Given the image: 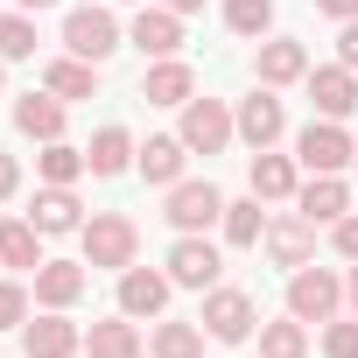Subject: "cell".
Here are the masks:
<instances>
[{
	"mask_svg": "<svg viewBox=\"0 0 358 358\" xmlns=\"http://www.w3.org/2000/svg\"><path fill=\"white\" fill-rule=\"evenodd\" d=\"M134 253H141V225L127 218V211H99L92 225H85V267H134Z\"/></svg>",
	"mask_w": 358,
	"mask_h": 358,
	"instance_id": "obj_1",
	"label": "cell"
},
{
	"mask_svg": "<svg viewBox=\"0 0 358 358\" xmlns=\"http://www.w3.org/2000/svg\"><path fill=\"white\" fill-rule=\"evenodd\" d=\"M337 302H344V281H337V274H323V267H295V274H288V316L330 323Z\"/></svg>",
	"mask_w": 358,
	"mask_h": 358,
	"instance_id": "obj_2",
	"label": "cell"
},
{
	"mask_svg": "<svg viewBox=\"0 0 358 358\" xmlns=\"http://www.w3.org/2000/svg\"><path fill=\"white\" fill-rule=\"evenodd\" d=\"M64 43H71V57L106 64V57L120 50V22H113L106 8H71V15H64Z\"/></svg>",
	"mask_w": 358,
	"mask_h": 358,
	"instance_id": "obj_3",
	"label": "cell"
},
{
	"mask_svg": "<svg viewBox=\"0 0 358 358\" xmlns=\"http://www.w3.org/2000/svg\"><path fill=\"white\" fill-rule=\"evenodd\" d=\"M197 323H204V337H218V344H246V337H253V295H246V288H211Z\"/></svg>",
	"mask_w": 358,
	"mask_h": 358,
	"instance_id": "obj_4",
	"label": "cell"
},
{
	"mask_svg": "<svg viewBox=\"0 0 358 358\" xmlns=\"http://www.w3.org/2000/svg\"><path fill=\"white\" fill-rule=\"evenodd\" d=\"M295 155H302V169H309V176H337L344 162H358V148L344 141V127H337V120H309V127H302V141H295Z\"/></svg>",
	"mask_w": 358,
	"mask_h": 358,
	"instance_id": "obj_5",
	"label": "cell"
},
{
	"mask_svg": "<svg viewBox=\"0 0 358 358\" xmlns=\"http://www.w3.org/2000/svg\"><path fill=\"white\" fill-rule=\"evenodd\" d=\"M218 274H225V260H218V246H211V239L183 232V239L169 246V281H176V288H211Z\"/></svg>",
	"mask_w": 358,
	"mask_h": 358,
	"instance_id": "obj_6",
	"label": "cell"
},
{
	"mask_svg": "<svg viewBox=\"0 0 358 358\" xmlns=\"http://www.w3.org/2000/svg\"><path fill=\"white\" fill-rule=\"evenodd\" d=\"M232 127H239V120H232L218 99H190V106H183V148H190V155H218V148L232 141Z\"/></svg>",
	"mask_w": 358,
	"mask_h": 358,
	"instance_id": "obj_7",
	"label": "cell"
},
{
	"mask_svg": "<svg viewBox=\"0 0 358 358\" xmlns=\"http://www.w3.org/2000/svg\"><path fill=\"white\" fill-rule=\"evenodd\" d=\"M225 218V197L211 190V183H176L169 190V225L176 232H204V225H218Z\"/></svg>",
	"mask_w": 358,
	"mask_h": 358,
	"instance_id": "obj_8",
	"label": "cell"
},
{
	"mask_svg": "<svg viewBox=\"0 0 358 358\" xmlns=\"http://www.w3.org/2000/svg\"><path fill=\"white\" fill-rule=\"evenodd\" d=\"M127 43L141 57H176V50H183V15H176V8H141Z\"/></svg>",
	"mask_w": 358,
	"mask_h": 358,
	"instance_id": "obj_9",
	"label": "cell"
},
{
	"mask_svg": "<svg viewBox=\"0 0 358 358\" xmlns=\"http://www.w3.org/2000/svg\"><path fill=\"white\" fill-rule=\"evenodd\" d=\"M85 288H92L85 260H43V267H36V302H43V309H71Z\"/></svg>",
	"mask_w": 358,
	"mask_h": 358,
	"instance_id": "obj_10",
	"label": "cell"
},
{
	"mask_svg": "<svg viewBox=\"0 0 358 358\" xmlns=\"http://www.w3.org/2000/svg\"><path fill=\"white\" fill-rule=\"evenodd\" d=\"M141 99L148 106H190L197 99V71L176 64V57H155V71L141 78Z\"/></svg>",
	"mask_w": 358,
	"mask_h": 358,
	"instance_id": "obj_11",
	"label": "cell"
},
{
	"mask_svg": "<svg viewBox=\"0 0 358 358\" xmlns=\"http://www.w3.org/2000/svg\"><path fill=\"white\" fill-rule=\"evenodd\" d=\"M267 253H274V267H309V253H316V225L309 218H274L267 225Z\"/></svg>",
	"mask_w": 358,
	"mask_h": 358,
	"instance_id": "obj_12",
	"label": "cell"
},
{
	"mask_svg": "<svg viewBox=\"0 0 358 358\" xmlns=\"http://www.w3.org/2000/svg\"><path fill=\"white\" fill-rule=\"evenodd\" d=\"M169 274H155V267H127L120 274V309L127 316H162V302H169Z\"/></svg>",
	"mask_w": 358,
	"mask_h": 358,
	"instance_id": "obj_13",
	"label": "cell"
},
{
	"mask_svg": "<svg viewBox=\"0 0 358 358\" xmlns=\"http://www.w3.org/2000/svg\"><path fill=\"white\" fill-rule=\"evenodd\" d=\"M78 344H85V330L64 323V316H36V323H22V351H29V358H71Z\"/></svg>",
	"mask_w": 358,
	"mask_h": 358,
	"instance_id": "obj_14",
	"label": "cell"
},
{
	"mask_svg": "<svg viewBox=\"0 0 358 358\" xmlns=\"http://www.w3.org/2000/svg\"><path fill=\"white\" fill-rule=\"evenodd\" d=\"M183 162H190V148H183V134H155L141 155H134V169L148 176V183H169L176 190V176H183Z\"/></svg>",
	"mask_w": 358,
	"mask_h": 358,
	"instance_id": "obj_15",
	"label": "cell"
},
{
	"mask_svg": "<svg viewBox=\"0 0 358 358\" xmlns=\"http://www.w3.org/2000/svg\"><path fill=\"white\" fill-rule=\"evenodd\" d=\"M309 106H316L323 120H344V113L358 106V85H351V71H344V64H330V71H309Z\"/></svg>",
	"mask_w": 358,
	"mask_h": 358,
	"instance_id": "obj_16",
	"label": "cell"
},
{
	"mask_svg": "<svg viewBox=\"0 0 358 358\" xmlns=\"http://www.w3.org/2000/svg\"><path fill=\"white\" fill-rule=\"evenodd\" d=\"M281 127H288V120H281V99H274V85H260V92L239 106V134H246L253 148H274Z\"/></svg>",
	"mask_w": 358,
	"mask_h": 358,
	"instance_id": "obj_17",
	"label": "cell"
},
{
	"mask_svg": "<svg viewBox=\"0 0 358 358\" xmlns=\"http://www.w3.org/2000/svg\"><path fill=\"white\" fill-rule=\"evenodd\" d=\"M15 127H22L29 141H64V99H57V92H29V99L15 106Z\"/></svg>",
	"mask_w": 358,
	"mask_h": 358,
	"instance_id": "obj_18",
	"label": "cell"
},
{
	"mask_svg": "<svg viewBox=\"0 0 358 358\" xmlns=\"http://www.w3.org/2000/svg\"><path fill=\"white\" fill-rule=\"evenodd\" d=\"M29 225H36V232H85L71 183H50V190H36V218H29Z\"/></svg>",
	"mask_w": 358,
	"mask_h": 358,
	"instance_id": "obj_19",
	"label": "cell"
},
{
	"mask_svg": "<svg viewBox=\"0 0 358 358\" xmlns=\"http://www.w3.org/2000/svg\"><path fill=\"white\" fill-rule=\"evenodd\" d=\"M295 78H309V57H302V43H288V36L260 43V85H295Z\"/></svg>",
	"mask_w": 358,
	"mask_h": 358,
	"instance_id": "obj_20",
	"label": "cell"
},
{
	"mask_svg": "<svg viewBox=\"0 0 358 358\" xmlns=\"http://www.w3.org/2000/svg\"><path fill=\"white\" fill-rule=\"evenodd\" d=\"M134 155H141V148L127 141V127H99V134H92V148H85V169H92V176H120Z\"/></svg>",
	"mask_w": 358,
	"mask_h": 358,
	"instance_id": "obj_21",
	"label": "cell"
},
{
	"mask_svg": "<svg viewBox=\"0 0 358 358\" xmlns=\"http://www.w3.org/2000/svg\"><path fill=\"white\" fill-rule=\"evenodd\" d=\"M85 344H92V358H141V330L127 323V309H120L113 323H92Z\"/></svg>",
	"mask_w": 358,
	"mask_h": 358,
	"instance_id": "obj_22",
	"label": "cell"
},
{
	"mask_svg": "<svg viewBox=\"0 0 358 358\" xmlns=\"http://www.w3.org/2000/svg\"><path fill=\"white\" fill-rule=\"evenodd\" d=\"M0 260H8V267H43V232L29 225V218H8V225H0Z\"/></svg>",
	"mask_w": 358,
	"mask_h": 358,
	"instance_id": "obj_23",
	"label": "cell"
},
{
	"mask_svg": "<svg viewBox=\"0 0 358 358\" xmlns=\"http://www.w3.org/2000/svg\"><path fill=\"white\" fill-rule=\"evenodd\" d=\"M43 85H50L57 99H92V92H99V64L64 57V64H50V71H43Z\"/></svg>",
	"mask_w": 358,
	"mask_h": 358,
	"instance_id": "obj_24",
	"label": "cell"
},
{
	"mask_svg": "<svg viewBox=\"0 0 358 358\" xmlns=\"http://www.w3.org/2000/svg\"><path fill=\"white\" fill-rule=\"evenodd\" d=\"M295 204H302L309 225H337V218H344V183H337V176H316V183H309Z\"/></svg>",
	"mask_w": 358,
	"mask_h": 358,
	"instance_id": "obj_25",
	"label": "cell"
},
{
	"mask_svg": "<svg viewBox=\"0 0 358 358\" xmlns=\"http://www.w3.org/2000/svg\"><path fill=\"white\" fill-rule=\"evenodd\" d=\"M253 197H295V162L288 155H253Z\"/></svg>",
	"mask_w": 358,
	"mask_h": 358,
	"instance_id": "obj_26",
	"label": "cell"
},
{
	"mask_svg": "<svg viewBox=\"0 0 358 358\" xmlns=\"http://www.w3.org/2000/svg\"><path fill=\"white\" fill-rule=\"evenodd\" d=\"M155 358H204V323H155Z\"/></svg>",
	"mask_w": 358,
	"mask_h": 358,
	"instance_id": "obj_27",
	"label": "cell"
},
{
	"mask_svg": "<svg viewBox=\"0 0 358 358\" xmlns=\"http://www.w3.org/2000/svg\"><path fill=\"white\" fill-rule=\"evenodd\" d=\"M260 358H309V330H302V316H288V323H260Z\"/></svg>",
	"mask_w": 358,
	"mask_h": 358,
	"instance_id": "obj_28",
	"label": "cell"
},
{
	"mask_svg": "<svg viewBox=\"0 0 358 358\" xmlns=\"http://www.w3.org/2000/svg\"><path fill=\"white\" fill-rule=\"evenodd\" d=\"M225 239H232V246H260V239H267L260 197H246V204H225Z\"/></svg>",
	"mask_w": 358,
	"mask_h": 358,
	"instance_id": "obj_29",
	"label": "cell"
},
{
	"mask_svg": "<svg viewBox=\"0 0 358 358\" xmlns=\"http://www.w3.org/2000/svg\"><path fill=\"white\" fill-rule=\"evenodd\" d=\"M225 29L232 36H267L274 29V0H225Z\"/></svg>",
	"mask_w": 358,
	"mask_h": 358,
	"instance_id": "obj_30",
	"label": "cell"
},
{
	"mask_svg": "<svg viewBox=\"0 0 358 358\" xmlns=\"http://www.w3.org/2000/svg\"><path fill=\"white\" fill-rule=\"evenodd\" d=\"M36 169H43V183H78V176H85V155H78V148H64V141H43Z\"/></svg>",
	"mask_w": 358,
	"mask_h": 358,
	"instance_id": "obj_31",
	"label": "cell"
},
{
	"mask_svg": "<svg viewBox=\"0 0 358 358\" xmlns=\"http://www.w3.org/2000/svg\"><path fill=\"white\" fill-rule=\"evenodd\" d=\"M0 57H8V64L36 57V22H29V15H8V22H0Z\"/></svg>",
	"mask_w": 358,
	"mask_h": 358,
	"instance_id": "obj_32",
	"label": "cell"
},
{
	"mask_svg": "<svg viewBox=\"0 0 358 358\" xmlns=\"http://www.w3.org/2000/svg\"><path fill=\"white\" fill-rule=\"evenodd\" d=\"M323 358H358V316H351V323H330V330H323Z\"/></svg>",
	"mask_w": 358,
	"mask_h": 358,
	"instance_id": "obj_33",
	"label": "cell"
},
{
	"mask_svg": "<svg viewBox=\"0 0 358 358\" xmlns=\"http://www.w3.org/2000/svg\"><path fill=\"white\" fill-rule=\"evenodd\" d=\"M22 316H29V288L0 281V330H22Z\"/></svg>",
	"mask_w": 358,
	"mask_h": 358,
	"instance_id": "obj_34",
	"label": "cell"
},
{
	"mask_svg": "<svg viewBox=\"0 0 358 358\" xmlns=\"http://www.w3.org/2000/svg\"><path fill=\"white\" fill-rule=\"evenodd\" d=\"M337 253H344V260H358V211H344V218H337Z\"/></svg>",
	"mask_w": 358,
	"mask_h": 358,
	"instance_id": "obj_35",
	"label": "cell"
},
{
	"mask_svg": "<svg viewBox=\"0 0 358 358\" xmlns=\"http://www.w3.org/2000/svg\"><path fill=\"white\" fill-rule=\"evenodd\" d=\"M337 64H344V71H358V15H351V22H344V36H337Z\"/></svg>",
	"mask_w": 358,
	"mask_h": 358,
	"instance_id": "obj_36",
	"label": "cell"
},
{
	"mask_svg": "<svg viewBox=\"0 0 358 358\" xmlns=\"http://www.w3.org/2000/svg\"><path fill=\"white\" fill-rule=\"evenodd\" d=\"M15 190H22V169H15L8 148H0V197H15Z\"/></svg>",
	"mask_w": 358,
	"mask_h": 358,
	"instance_id": "obj_37",
	"label": "cell"
},
{
	"mask_svg": "<svg viewBox=\"0 0 358 358\" xmlns=\"http://www.w3.org/2000/svg\"><path fill=\"white\" fill-rule=\"evenodd\" d=\"M316 15H330V22H351V15H358V0H316Z\"/></svg>",
	"mask_w": 358,
	"mask_h": 358,
	"instance_id": "obj_38",
	"label": "cell"
},
{
	"mask_svg": "<svg viewBox=\"0 0 358 358\" xmlns=\"http://www.w3.org/2000/svg\"><path fill=\"white\" fill-rule=\"evenodd\" d=\"M162 8H176V15H197V8H204V0H162Z\"/></svg>",
	"mask_w": 358,
	"mask_h": 358,
	"instance_id": "obj_39",
	"label": "cell"
},
{
	"mask_svg": "<svg viewBox=\"0 0 358 358\" xmlns=\"http://www.w3.org/2000/svg\"><path fill=\"white\" fill-rule=\"evenodd\" d=\"M344 295H351V309H358V267H351V281H344Z\"/></svg>",
	"mask_w": 358,
	"mask_h": 358,
	"instance_id": "obj_40",
	"label": "cell"
},
{
	"mask_svg": "<svg viewBox=\"0 0 358 358\" xmlns=\"http://www.w3.org/2000/svg\"><path fill=\"white\" fill-rule=\"evenodd\" d=\"M22 8H57V0H22Z\"/></svg>",
	"mask_w": 358,
	"mask_h": 358,
	"instance_id": "obj_41",
	"label": "cell"
},
{
	"mask_svg": "<svg viewBox=\"0 0 358 358\" xmlns=\"http://www.w3.org/2000/svg\"><path fill=\"white\" fill-rule=\"evenodd\" d=\"M0 64H8V57H0ZM0 85H8V71H0Z\"/></svg>",
	"mask_w": 358,
	"mask_h": 358,
	"instance_id": "obj_42",
	"label": "cell"
}]
</instances>
